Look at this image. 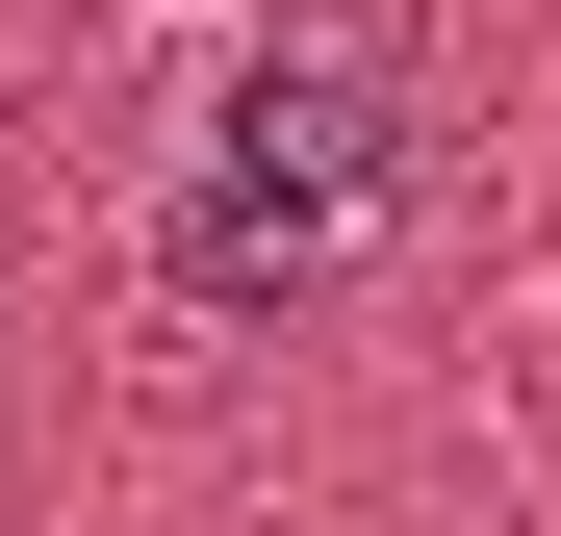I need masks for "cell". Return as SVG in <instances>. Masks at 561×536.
<instances>
[{"mask_svg":"<svg viewBox=\"0 0 561 536\" xmlns=\"http://www.w3.org/2000/svg\"><path fill=\"white\" fill-rule=\"evenodd\" d=\"M383 205H409V103H383L357 52H255L153 255H179V307H230V332H307V307L357 282V230H383Z\"/></svg>","mask_w":561,"mask_h":536,"instance_id":"1","label":"cell"}]
</instances>
